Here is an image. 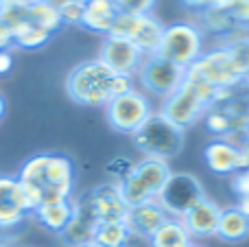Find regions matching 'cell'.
<instances>
[{"label": "cell", "instance_id": "1", "mask_svg": "<svg viewBox=\"0 0 249 247\" xmlns=\"http://www.w3.org/2000/svg\"><path fill=\"white\" fill-rule=\"evenodd\" d=\"M16 177L35 210L42 204L72 199L77 169L66 153H35L20 166Z\"/></svg>", "mask_w": 249, "mask_h": 247}, {"label": "cell", "instance_id": "2", "mask_svg": "<svg viewBox=\"0 0 249 247\" xmlns=\"http://www.w3.org/2000/svg\"><path fill=\"white\" fill-rule=\"evenodd\" d=\"M221 92L216 88H212L210 83H206L203 79L195 77L186 70V81L179 90L173 96L164 99L162 109L160 112L179 129H188L193 127L199 118L206 116V112L214 103L221 101Z\"/></svg>", "mask_w": 249, "mask_h": 247}, {"label": "cell", "instance_id": "3", "mask_svg": "<svg viewBox=\"0 0 249 247\" xmlns=\"http://www.w3.org/2000/svg\"><path fill=\"white\" fill-rule=\"evenodd\" d=\"M114 74L103 61L86 59L77 64L66 77V92L77 105L83 107H105L112 101Z\"/></svg>", "mask_w": 249, "mask_h": 247}, {"label": "cell", "instance_id": "4", "mask_svg": "<svg viewBox=\"0 0 249 247\" xmlns=\"http://www.w3.org/2000/svg\"><path fill=\"white\" fill-rule=\"evenodd\" d=\"M131 138L136 149L144 158H158L164 162L179 156L184 147V129L173 125L162 112L151 114Z\"/></svg>", "mask_w": 249, "mask_h": 247}, {"label": "cell", "instance_id": "5", "mask_svg": "<svg viewBox=\"0 0 249 247\" xmlns=\"http://www.w3.org/2000/svg\"><path fill=\"white\" fill-rule=\"evenodd\" d=\"M171 173L173 171L168 162L158 160V158H142L140 162L133 164L131 173L123 182H118L124 204L131 208L146 201H158V195L162 193Z\"/></svg>", "mask_w": 249, "mask_h": 247}, {"label": "cell", "instance_id": "6", "mask_svg": "<svg viewBox=\"0 0 249 247\" xmlns=\"http://www.w3.org/2000/svg\"><path fill=\"white\" fill-rule=\"evenodd\" d=\"M188 72L203 79L212 88H216L223 94L221 101L232 96L238 86H245V79H243L232 53L223 44L216 48H210V51H203V55L190 66Z\"/></svg>", "mask_w": 249, "mask_h": 247}, {"label": "cell", "instance_id": "7", "mask_svg": "<svg viewBox=\"0 0 249 247\" xmlns=\"http://www.w3.org/2000/svg\"><path fill=\"white\" fill-rule=\"evenodd\" d=\"M203 42L206 37H203L201 26L193 24V22H173V24L164 26L158 55L188 70L206 51Z\"/></svg>", "mask_w": 249, "mask_h": 247}, {"label": "cell", "instance_id": "8", "mask_svg": "<svg viewBox=\"0 0 249 247\" xmlns=\"http://www.w3.org/2000/svg\"><path fill=\"white\" fill-rule=\"evenodd\" d=\"M151 114H153V107H151L149 96L142 90H136V88H133L131 92H127V94L114 96V99L105 105L107 123L118 134L133 136Z\"/></svg>", "mask_w": 249, "mask_h": 247}, {"label": "cell", "instance_id": "9", "mask_svg": "<svg viewBox=\"0 0 249 247\" xmlns=\"http://www.w3.org/2000/svg\"><path fill=\"white\" fill-rule=\"evenodd\" d=\"M206 197L203 186L193 173H171L162 193L158 195V204L173 219H181L195 204Z\"/></svg>", "mask_w": 249, "mask_h": 247}, {"label": "cell", "instance_id": "10", "mask_svg": "<svg viewBox=\"0 0 249 247\" xmlns=\"http://www.w3.org/2000/svg\"><path fill=\"white\" fill-rule=\"evenodd\" d=\"M140 79L142 88L149 94H155L160 99H168L173 96L186 81V68L173 64V61L164 59L160 55H151L144 59L142 68L136 74Z\"/></svg>", "mask_w": 249, "mask_h": 247}, {"label": "cell", "instance_id": "11", "mask_svg": "<svg viewBox=\"0 0 249 247\" xmlns=\"http://www.w3.org/2000/svg\"><path fill=\"white\" fill-rule=\"evenodd\" d=\"M109 35L129 39L144 53V57H151L160 53L164 24L153 13H149V16H124V13H121Z\"/></svg>", "mask_w": 249, "mask_h": 247}, {"label": "cell", "instance_id": "12", "mask_svg": "<svg viewBox=\"0 0 249 247\" xmlns=\"http://www.w3.org/2000/svg\"><path fill=\"white\" fill-rule=\"evenodd\" d=\"M99 59L112 72L124 74V77H136L146 57L133 42L116 37V35H107V37H103V44H101Z\"/></svg>", "mask_w": 249, "mask_h": 247}, {"label": "cell", "instance_id": "13", "mask_svg": "<svg viewBox=\"0 0 249 247\" xmlns=\"http://www.w3.org/2000/svg\"><path fill=\"white\" fill-rule=\"evenodd\" d=\"M33 214L16 175H0V230H13Z\"/></svg>", "mask_w": 249, "mask_h": 247}, {"label": "cell", "instance_id": "14", "mask_svg": "<svg viewBox=\"0 0 249 247\" xmlns=\"http://www.w3.org/2000/svg\"><path fill=\"white\" fill-rule=\"evenodd\" d=\"M203 160L208 169L216 175H234L243 169L241 144L228 138H214L203 149Z\"/></svg>", "mask_w": 249, "mask_h": 247}, {"label": "cell", "instance_id": "15", "mask_svg": "<svg viewBox=\"0 0 249 247\" xmlns=\"http://www.w3.org/2000/svg\"><path fill=\"white\" fill-rule=\"evenodd\" d=\"M90 199L92 206H94L99 226L101 223H114L127 219L129 206L124 204L121 195V186L116 182H105L96 188H90Z\"/></svg>", "mask_w": 249, "mask_h": 247}, {"label": "cell", "instance_id": "16", "mask_svg": "<svg viewBox=\"0 0 249 247\" xmlns=\"http://www.w3.org/2000/svg\"><path fill=\"white\" fill-rule=\"evenodd\" d=\"M221 206L216 201L203 197L199 204H195L188 212L181 217V223L186 226L188 234L193 239H210L216 236V226L221 219Z\"/></svg>", "mask_w": 249, "mask_h": 247}, {"label": "cell", "instance_id": "17", "mask_svg": "<svg viewBox=\"0 0 249 247\" xmlns=\"http://www.w3.org/2000/svg\"><path fill=\"white\" fill-rule=\"evenodd\" d=\"M166 219L168 214L164 212V208L158 201H146V204H140V206H131L124 223H127L129 232L133 234V239L149 241Z\"/></svg>", "mask_w": 249, "mask_h": 247}, {"label": "cell", "instance_id": "18", "mask_svg": "<svg viewBox=\"0 0 249 247\" xmlns=\"http://www.w3.org/2000/svg\"><path fill=\"white\" fill-rule=\"evenodd\" d=\"M118 16H121V11H118L116 0H88L83 4V16L79 26L88 29L90 33L107 37L116 24Z\"/></svg>", "mask_w": 249, "mask_h": 247}, {"label": "cell", "instance_id": "19", "mask_svg": "<svg viewBox=\"0 0 249 247\" xmlns=\"http://www.w3.org/2000/svg\"><path fill=\"white\" fill-rule=\"evenodd\" d=\"M35 221L44 228V230L53 232V234H61L64 228L72 219V199L66 201H51V204H42L39 208L33 210Z\"/></svg>", "mask_w": 249, "mask_h": 247}, {"label": "cell", "instance_id": "20", "mask_svg": "<svg viewBox=\"0 0 249 247\" xmlns=\"http://www.w3.org/2000/svg\"><path fill=\"white\" fill-rule=\"evenodd\" d=\"M216 239L225 241V243H243L249 239V219L236 206L221 210V219L216 226Z\"/></svg>", "mask_w": 249, "mask_h": 247}, {"label": "cell", "instance_id": "21", "mask_svg": "<svg viewBox=\"0 0 249 247\" xmlns=\"http://www.w3.org/2000/svg\"><path fill=\"white\" fill-rule=\"evenodd\" d=\"M149 245L151 247H190L193 245V236L188 234L181 219L168 217L158 228V232L149 239Z\"/></svg>", "mask_w": 249, "mask_h": 247}, {"label": "cell", "instance_id": "22", "mask_svg": "<svg viewBox=\"0 0 249 247\" xmlns=\"http://www.w3.org/2000/svg\"><path fill=\"white\" fill-rule=\"evenodd\" d=\"M13 33V46L24 48V51H35V48H42L48 39L53 37L51 31L42 29V26L33 24L29 20H20L16 24H9Z\"/></svg>", "mask_w": 249, "mask_h": 247}, {"label": "cell", "instance_id": "23", "mask_svg": "<svg viewBox=\"0 0 249 247\" xmlns=\"http://www.w3.org/2000/svg\"><path fill=\"white\" fill-rule=\"evenodd\" d=\"M24 20L33 22V24L42 26V29L51 31L53 35L64 26L59 16V9L55 4H51L48 0H42V2H26L24 7Z\"/></svg>", "mask_w": 249, "mask_h": 247}, {"label": "cell", "instance_id": "24", "mask_svg": "<svg viewBox=\"0 0 249 247\" xmlns=\"http://www.w3.org/2000/svg\"><path fill=\"white\" fill-rule=\"evenodd\" d=\"M133 241V234L129 232L124 221H114V223H101L94 232V241L92 243L101 247H129Z\"/></svg>", "mask_w": 249, "mask_h": 247}, {"label": "cell", "instance_id": "25", "mask_svg": "<svg viewBox=\"0 0 249 247\" xmlns=\"http://www.w3.org/2000/svg\"><path fill=\"white\" fill-rule=\"evenodd\" d=\"M116 4L124 16H149L153 13L158 0H116Z\"/></svg>", "mask_w": 249, "mask_h": 247}, {"label": "cell", "instance_id": "26", "mask_svg": "<svg viewBox=\"0 0 249 247\" xmlns=\"http://www.w3.org/2000/svg\"><path fill=\"white\" fill-rule=\"evenodd\" d=\"M133 164H136V162H131L127 156H116V158H112V160L105 164V173H107L109 177L118 184V182H123L129 173H131Z\"/></svg>", "mask_w": 249, "mask_h": 247}, {"label": "cell", "instance_id": "27", "mask_svg": "<svg viewBox=\"0 0 249 247\" xmlns=\"http://www.w3.org/2000/svg\"><path fill=\"white\" fill-rule=\"evenodd\" d=\"M59 16L61 22L66 24H81V16H83V4L79 2H66L59 7Z\"/></svg>", "mask_w": 249, "mask_h": 247}, {"label": "cell", "instance_id": "28", "mask_svg": "<svg viewBox=\"0 0 249 247\" xmlns=\"http://www.w3.org/2000/svg\"><path fill=\"white\" fill-rule=\"evenodd\" d=\"M228 16L234 20V24L249 26V0H234Z\"/></svg>", "mask_w": 249, "mask_h": 247}, {"label": "cell", "instance_id": "29", "mask_svg": "<svg viewBox=\"0 0 249 247\" xmlns=\"http://www.w3.org/2000/svg\"><path fill=\"white\" fill-rule=\"evenodd\" d=\"M232 191L236 193L238 199L249 197V169H241L232 175Z\"/></svg>", "mask_w": 249, "mask_h": 247}, {"label": "cell", "instance_id": "30", "mask_svg": "<svg viewBox=\"0 0 249 247\" xmlns=\"http://www.w3.org/2000/svg\"><path fill=\"white\" fill-rule=\"evenodd\" d=\"M11 68H13V55H11V48H4V51H0V74L11 72Z\"/></svg>", "mask_w": 249, "mask_h": 247}, {"label": "cell", "instance_id": "31", "mask_svg": "<svg viewBox=\"0 0 249 247\" xmlns=\"http://www.w3.org/2000/svg\"><path fill=\"white\" fill-rule=\"evenodd\" d=\"M181 2H184V7L199 11V13H206L212 7V0H181Z\"/></svg>", "mask_w": 249, "mask_h": 247}, {"label": "cell", "instance_id": "32", "mask_svg": "<svg viewBox=\"0 0 249 247\" xmlns=\"http://www.w3.org/2000/svg\"><path fill=\"white\" fill-rule=\"evenodd\" d=\"M232 2H234V0H212V7L208 9V11H223V13H228L230 7H232Z\"/></svg>", "mask_w": 249, "mask_h": 247}, {"label": "cell", "instance_id": "33", "mask_svg": "<svg viewBox=\"0 0 249 247\" xmlns=\"http://www.w3.org/2000/svg\"><path fill=\"white\" fill-rule=\"evenodd\" d=\"M241 153H243V169H249V134L241 140Z\"/></svg>", "mask_w": 249, "mask_h": 247}, {"label": "cell", "instance_id": "34", "mask_svg": "<svg viewBox=\"0 0 249 247\" xmlns=\"http://www.w3.org/2000/svg\"><path fill=\"white\" fill-rule=\"evenodd\" d=\"M236 208L241 210L243 214L249 219V197H243V199H238V204H236Z\"/></svg>", "mask_w": 249, "mask_h": 247}, {"label": "cell", "instance_id": "35", "mask_svg": "<svg viewBox=\"0 0 249 247\" xmlns=\"http://www.w3.org/2000/svg\"><path fill=\"white\" fill-rule=\"evenodd\" d=\"M48 2H51V4H55V7L59 9L61 4H66V2H79V4H86L88 0H48Z\"/></svg>", "mask_w": 249, "mask_h": 247}, {"label": "cell", "instance_id": "36", "mask_svg": "<svg viewBox=\"0 0 249 247\" xmlns=\"http://www.w3.org/2000/svg\"><path fill=\"white\" fill-rule=\"evenodd\" d=\"M4 112H7V101H4V96L0 94V121H2Z\"/></svg>", "mask_w": 249, "mask_h": 247}, {"label": "cell", "instance_id": "37", "mask_svg": "<svg viewBox=\"0 0 249 247\" xmlns=\"http://www.w3.org/2000/svg\"><path fill=\"white\" fill-rule=\"evenodd\" d=\"M79 247H101V245H96V243H88V245H79Z\"/></svg>", "mask_w": 249, "mask_h": 247}, {"label": "cell", "instance_id": "38", "mask_svg": "<svg viewBox=\"0 0 249 247\" xmlns=\"http://www.w3.org/2000/svg\"><path fill=\"white\" fill-rule=\"evenodd\" d=\"M247 121H249V101H247Z\"/></svg>", "mask_w": 249, "mask_h": 247}, {"label": "cell", "instance_id": "39", "mask_svg": "<svg viewBox=\"0 0 249 247\" xmlns=\"http://www.w3.org/2000/svg\"><path fill=\"white\" fill-rule=\"evenodd\" d=\"M190 247H203V245H195V243H193V245H190Z\"/></svg>", "mask_w": 249, "mask_h": 247}]
</instances>
